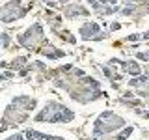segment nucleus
<instances>
[{
  "mask_svg": "<svg viewBox=\"0 0 149 140\" xmlns=\"http://www.w3.org/2000/svg\"><path fill=\"white\" fill-rule=\"evenodd\" d=\"M74 114L69 108H65L60 103H49L39 114L36 116L37 121H50V123H60V121H69L73 120Z\"/></svg>",
  "mask_w": 149,
  "mask_h": 140,
  "instance_id": "f257e3e1",
  "label": "nucleus"
},
{
  "mask_svg": "<svg viewBox=\"0 0 149 140\" xmlns=\"http://www.w3.org/2000/svg\"><path fill=\"white\" fill-rule=\"evenodd\" d=\"M119 127H123V118L116 116L114 112H104L95 121V134H108Z\"/></svg>",
  "mask_w": 149,
  "mask_h": 140,
  "instance_id": "f03ea898",
  "label": "nucleus"
},
{
  "mask_svg": "<svg viewBox=\"0 0 149 140\" xmlns=\"http://www.w3.org/2000/svg\"><path fill=\"white\" fill-rule=\"evenodd\" d=\"M22 15H24V9L21 8L19 0H13V2L6 4L4 8H0V19L4 22H11V21H15V19L22 17Z\"/></svg>",
  "mask_w": 149,
  "mask_h": 140,
  "instance_id": "7ed1b4c3",
  "label": "nucleus"
},
{
  "mask_svg": "<svg viewBox=\"0 0 149 140\" xmlns=\"http://www.w3.org/2000/svg\"><path fill=\"white\" fill-rule=\"evenodd\" d=\"M19 41H21L24 47H28V49H36V45L43 41V30H41V26L39 24H34L24 36L19 37Z\"/></svg>",
  "mask_w": 149,
  "mask_h": 140,
  "instance_id": "20e7f679",
  "label": "nucleus"
},
{
  "mask_svg": "<svg viewBox=\"0 0 149 140\" xmlns=\"http://www.w3.org/2000/svg\"><path fill=\"white\" fill-rule=\"evenodd\" d=\"M97 32H99V24H97V22H86V24L80 28V34H82L84 39H90Z\"/></svg>",
  "mask_w": 149,
  "mask_h": 140,
  "instance_id": "39448f33",
  "label": "nucleus"
},
{
  "mask_svg": "<svg viewBox=\"0 0 149 140\" xmlns=\"http://www.w3.org/2000/svg\"><path fill=\"white\" fill-rule=\"evenodd\" d=\"M65 13H67V15L69 17H73V15H86V9H82V8H77V6H74V8H71V6H67V8H65Z\"/></svg>",
  "mask_w": 149,
  "mask_h": 140,
  "instance_id": "423d86ee",
  "label": "nucleus"
},
{
  "mask_svg": "<svg viewBox=\"0 0 149 140\" xmlns=\"http://www.w3.org/2000/svg\"><path fill=\"white\" fill-rule=\"evenodd\" d=\"M130 86H147V77H132Z\"/></svg>",
  "mask_w": 149,
  "mask_h": 140,
  "instance_id": "0eeeda50",
  "label": "nucleus"
},
{
  "mask_svg": "<svg viewBox=\"0 0 149 140\" xmlns=\"http://www.w3.org/2000/svg\"><path fill=\"white\" fill-rule=\"evenodd\" d=\"M130 133H132V127L125 129V131H123V133H121V134H118V138H116V140H125V138H127V136H129Z\"/></svg>",
  "mask_w": 149,
  "mask_h": 140,
  "instance_id": "6e6552de",
  "label": "nucleus"
},
{
  "mask_svg": "<svg viewBox=\"0 0 149 140\" xmlns=\"http://www.w3.org/2000/svg\"><path fill=\"white\" fill-rule=\"evenodd\" d=\"M24 62H26V58H17L15 62H13V67H19V65H21V64H24Z\"/></svg>",
  "mask_w": 149,
  "mask_h": 140,
  "instance_id": "1a4fd4ad",
  "label": "nucleus"
},
{
  "mask_svg": "<svg viewBox=\"0 0 149 140\" xmlns=\"http://www.w3.org/2000/svg\"><path fill=\"white\" fill-rule=\"evenodd\" d=\"M6 140H22V136H21V134H13V136H9Z\"/></svg>",
  "mask_w": 149,
  "mask_h": 140,
  "instance_id": "9d476101",
  "label": "nucleus"
},
{
  "mask_svg": "<svg viewBox=\"0 0 149 140\" xmlns=\"http://www.w3.org/2000/svg\"><path fill=\"white\" fill-rule=\"evenodd\" d=\"M138 58H142V60H147V54H146V52H140V54H138Z\"/></svg>",
  "mask_w": 149,
  "mask_h": 140,
  "instance_id": "9b49d317",
  "label": "nucleus"
},
{
  "mask_svg": "<svg viewBox=\"0 0 149 140\" xmlns=\"http://www.w3.org/2000/svg\"><path fill=\"white\" fill-rule=\"evenodd\" d=\"M50 140H63V138H50Z\"/></svg>",
  "mask_w": 149,
  "mask_h": 140,
  "instance_id": "f8f14e48",
  "label": "nucleus"
},
{
  "mask_svg": "<svg viewBox=\"0 0 149 140\" xmlns=\"http://www.w3.org/2000/svg\"><path fill=\"white\" fill-rule=\"evenodd\" d=\"M60 2H65V0H60Z\"/></svg>",
  "mask_w": 149,
  "mask_h": 140,
  "instance_id": "ddd939ff",
  "label": "nucleus"
}]
</instances>
